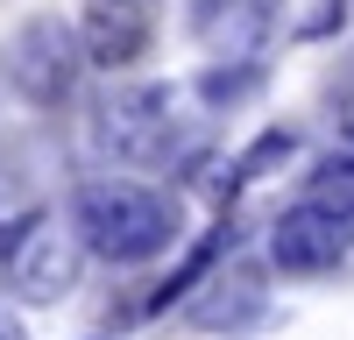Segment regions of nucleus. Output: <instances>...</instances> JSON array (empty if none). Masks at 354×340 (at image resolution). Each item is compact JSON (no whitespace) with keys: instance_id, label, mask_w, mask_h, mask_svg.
I'll return each mask as SVG.
<instances>
[{"instance_id":"20e7f679","label":"nucleus","mask_w":354,"mask_h":340,"mask_svg":"<svg viewBox=\"0 0 354 340\" xmlns=\"http://www.w3.org/2000/svg\"><path fill=\"white\" fill-rule=\"evenodd\" d=\"M347 248H354V220L319 206V198H298V206L277 213V227H270V263L283 276H326V270L347 263Z\"/></svg>"},{"instance_id":"ddd939ff","label":"nucleus","mask_w":354,"mask_h":340,"mask_svg":"<svg viewBox=\"0 0 354 340\" xmlns=\"http://www.w3.org/2000/svg\"><path fill=\"white\" fill-rule=\"evenodd\" d=\"M43 227H50V213H43V206H21V213H8V220H0V270H15V255L36 241Z\"/></svg>"},{"instance_id":"39448f33","label":"nucleus","mask_w":354,"mask_h":340,"mask_svg":"<svg viewBox=\"0 0 354 340\" xmlns=\"http://www.w3.org/2000/svg\"><path fill=\"white\" fill-rule=\"evenodd\" d=\"M78 36H85V57H93L100 71H128L135 57L149 50V8H142V0H85Z\"/></svg>"},{"instance_id":"9b49d317","label":"nucleus","mask_w":354,"mask_h":340,"mask_svg":"<svg viewBox=\"0 0 354 340\" xmlns=\"http://www.w3.org/2000/svg\"><path fill=\"white\" fill-rule=\"evenodd\" d=\"M248 93H262V57H220V64L198 78L205 106H241Z\"/></svg>"},{"instance_id":"2eb2a0df","label":"nucleus","mask_w":354,"mask_h":340,"mask_svg":"<svg viewBox=\"0 0 354 340\" xmlns=\"http://www.w3.org/2000/svg\"><path fill=\"white\" fill-rule=\"evenodd\" d=\"M0 340H21V326H15V319H8V312H0Z\"/></svg>"},{"instance_id":"f257e3e1","label":"nucleus","mask_w":354,"mask_h":340,"mask_svg":"<svg viewBox=\"0 0 354 340\" xmlns=\"http://www.w3.org/2000/svg\"><path fill=\"white\" fill-rule=\"evenodd\" d=\"M71 227L78 241L100 255V263H149L177 241V198L156 185H135V178H93L78 185L71 198Z\"/></svg>"},{"instance_id":"f8f14e48","label":"nucleus","mask_w":354,"mask_h":340,"mask_svg":"<svg viewBox=\"0 0 354 340\" xmlns=\"http://www.w3.org/2000/svg\"><path fill=\"white\" fill-rule=\"evenodd\" d=\"M290 149H298V135H290V128H270L262 142H248V149H241L234 185H241V178H262V170H277V163H290Z\"/></svg>"},{"instance_id":"1a4fd4ad","label":"nucleus","mask_w":354,"mask_h":340,"mask_svg":"<svg viewBox=\"0 0 354 340\" xmlns=\"http://www.w3.org/2000/svg\"><path fill=\"white\" fill-rule=\"evenodd\" d=\"M192 28H198L205 43L227 36V57H248L241 36H255V28H262V0H198V8H192Z\"/></svg>"},{"instance_id":"0eeeda50","label":"nucleus","mask_w":354,"mask_h":340,"mask_svg":"<svg viewBox=\"0 0 354 340\" xmlns=\"http://www.w3.org/2000/svg\"><path fill=\"white\" fill-rule=\"evenodd\" d=\"M262 305H270V298H262V270L234 263L227 276H213V291L192 305V319H198L205 333H241V326L262 319Z\"/></svg>"},{"instance_id":"6e6552de","label":"nucleus","mask_w":354,"mask_h":340,"mask_svg":"<svg viewBox=\"0 0 354 340\" xmlns=\"http://www.w3.org/2000/svg\"><path fill=\"white\" fill-rule=\"evenodd\" d=\"M227 241H234V227L220 220V227H205V234L185 248V263H177L163 283H156V298H149V312H170V305H185L192 291H198V283L205 276H213V263H220V255H227Z\"/></svg>"},{"instance_id":"4468645a","label":"nucleus","mask_w":354,"mask_h":340,"mask_svg":"<svg viewBox=\"0 0 354 340\" xmlns=\"http://www.w3.org/2000/svg\"><path fill=\"white\" fill-rule=\"evenodd\" d=\"M340 21H347V0H319V15H305L290 36H298V43H319V36H333Z\"/></svg>"},{"instance_id":"f03ea898","label":"nucleus","mask_w":354,"mask_h":340,"mask_svg":"<svg viewBox=\"0 0 354 340\" xmlns=\"http://www.w3.org/2000/svg\"><path fill=\"white\" fill-rule=\"evenodd\" d=\"M85 64H93V57H85V36L71 21H57V15H28L15 28V43H8V78L21 85V100H36V106L71 100Z\"/></svg>"},{"instance_id":"9d476101","label":"nucleus","mask_w":354,"mask_h":340,"mask_svg":"<svg viewBox=\"0 0 354 340\" xmlns=\"http://www.w3.org/2000/svg\"><path fill=\"white\" fill-rule=\"evenodd\" d=\"M305 198H319V206H333V213L354 220V142H340L333 156H319V163H312Z\"/></svg>"},{"instance_id":"7ed1b4c3","label":"nucleus","mask_w":354,"mask_h":340,"mask_svg":"<svg viewBox=\"0 0 354 340\" xmlns=\"http://www.w3.org/2000/svg\"><path fill=\"white\" fill-rule=\"evenodd\" d=\"M93 135L121 163H163L170 142H177L170 135V85H121V93H106L93 113Z\"/></svg>"},{"instance_id":"423d86ee","label":"nucleus","mask_w":354,"mask_h":340,"mask_svg":"<svg viewBox=\"0 0 354 340\" xmlns=\"http://www.w3.org/2000/svg\"><path fill=\"white\" fill-rule=\"evenodd\" d=\"M85 255H93V248L78 241V227H71V234L43 227V234L15 255V270H8V276H15V291H21L28 305H57V298L78 283V263H85Z\"/></svg>"}]
</instances>
